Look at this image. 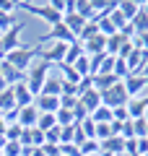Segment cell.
Segmentation results:
<instances>
[{
	"label": "cell",
	"instance_id": "obj_21",
	"mask_svg": "<svg viewBox=\"0 0 148 156\" xmlns=\"http://www.w3.org/2000/svg\"><path fill=\"white\" fill-rule=\"evenodd\" d=\"M55 117H57V125H60V128H73V125H78L76 122V115H73L70 109H57Z\"/></svg>",
	"mask_w": 148,
	"mask_h": 156
},
{
	"label": "cell",
	"instance_id": "obj_9",
	"mask_svg": "<svg viewBox=\"0 0 148 156\" xmlns=\"http://www.w3.org/2000/svg\"><path fill=\"white\" fill-rule=\"evenodd\" d=\"M37 120H39V109L37 107H23V109H18V120L16 122L21 125L23 130H29V128H37Z\"/></svg>",
	"mask_w": 148,
	"mask_h": 156
},
{
	"label": "cell",
	"instance_id": "obj_29",
	"mask_svg": "<svg viewBox=\"0 0 148 156\" xmlns=\"http://www.w3.org/2000/svg\"><path fill=\"white\" fill-rule=\"evenodd\" d=\"M60 68V73H62V81H68V83H78V81H81V76H78L76 70H73V65H57Z\"/></svg>",
	"mask_w": 148,
	"mask_h": 156
},
{
	"label": "cell",
	"instance_id": "obj_6",
	"mask_svg": "<svg viewBox=\"0 0 148 156\" xmlns=\"http://www.w3.org/2000/svg\"><path fill=\"white\" fill-rule=\"evenodd\" d=\"M122 86H125V91H127V96L130 99H135V96H140L143 91H148V83H146V78L138 73V76H127L125 81H122Z\"/></svg>",
	"mask_w": 148,
	"mask_h": 156
},
{
	"label": "cell",
	"instance_id": "obj_38",
	"mask_svg": "<svg viewBox=\"0 0 148 156\" xmlns=\"http://www.w3.org/2000/svg\"><path fill=\"white\" fill-rule=\"evenodd\" d=\"M76 107H78V99H76V96H60V109H76Z\"/></svg>",
	"mask_w": 148,
	"mask_h": 156
},
{
	"label": "cell",
	"instance_id": "obj_11",
	"mask_svg": "<svg viewBox=\"0 0 148 156\" xmlns=\"http://www.w3.org/2000/svg\"><path fill=\"white\" fill-rule=\"evenodd\" d=\"M78 104H81L83 109H86L88 115H91V112L96 109V107H101V94H99L96 89H91V91H86V94H81V96H78Z\"/></svg>",
	"mask_w": 148,
	"mask_h": 156
},
{
	"label": "cell",
	"instance_id": "obj_7",
	"mask_svg": "<svg viewBox=\"0 0 148 156\" xmlns=\"http://www.w3.org/2000/svg\"><path fill=\"white\" fill-rule=\"evenodd\" d=\"M11 89H13V96H16V107H18V109H23V107H31V104H34V99H37V96L29 91L26 81H23V83L11 86Z\"/></svg>",
	"mask_w": 148,
	"mask_h": 156
},
{
	"label": "cell",
	"instance_id": "obj_39",
	"mask_svg": "<svg viewBox=\"0 0 148 156\" xmlns=\"http://www.w3.org/2000/svg\"><path fill=\"white\" fill-rule=\"evenodd\" d=\"M125 156H138V140L135 138L125 140Z\"/></svg>",
	"mask_w": 148,
	"mask_h": 156
},
{
	"label": "cell",
	"instance_id": "obj_22",
	"mask_svg": "<svg viewBox=\"0 0 148 156\" xmlns=\"http://www.w3.org/2000/svg\"><path fill=\"white\" fill-rule=\"evenodd\" d=\"M132 135L135 138H148V115L132 120Z\"/></svg>",
	"mask_w": 148,
	"mask_h": 156
},
{
	"label": "cell",
	"instance_id": "obj_19",
	"mask_svg": "<svg viewBox=\"0 0 148 156\" xmlns=\"http://www.w3.org/2000/svg\"><path fill=\"white\" fill-rule=\"evenodd\" d=\"M91 78H93V89H96L99 94H104L107 89H112L115 83H120L115 76H91Z\"/></svg>",
	"mask_w": 148,
	"mask_h": 156
},
{
	"label": "cell",
	"instance_id": "obj_35",
	"mask_svg": "<svg viewBox=\"0 0 148 156\" xmlns=\"http://www.w3.org/2000/svg\"><path fill=\"white\" fill-rule=\"evenodd\" d=\"M60 156H81V151H78L76 143H62L60 146Z\"/></svg>",
	"mask_w": 148,
	"mask_h": 156
},
{
	"label": "cell",
	"instance_id": "obj_20",
	"mask_svg": "<svg viewBox=\"0 0 148 156\" xmlns=\"http://www.w3.org/2000/svg\"><path fill=\"white\" fill-rule=\"evenodd\" d=\"M78 130L83 133V138H86V140H96V122H93L91 117L81 120V122H78Z\"/></svg>",
	"mask_w": 148,
	"mask_h": 156
},
{
	"label": "cell",
	"instance_id": "obj_30",
	"mask_svg": "<svg viewBox=\"0 0 148 156\" xmlns=\"http://www.w3.org/2000/svg\"><path fill=\"white\" fill-rule=\"evenodd\" d=\"M112 76H115L117 81H125V78L130 76V70H127L125 60H120V57H117V60H115V68H112Z\"/></svg>",
	"mask_w": 148,
	"mask_h": 156
},
{
	"label": "cell",
	"instance_id": "obj_32",
	"mask_svg": "<svg viewBox=\"0 0 148 156\" xmlns=\"http://www.w3.org/2000/svg\"><path fill=\"white\" fill-rule=\"evenodd\" d=\"M115 60H117V57H112V55H104V60H101V68H99V73H96V76H112Z\"/></svg>",
	"mask_w": 148,
	"mask_h": 156
},
{
	"label": "cell",
	"instance_id": "obj_12",
	"mask_svg": "<svg viewBox=\"0 0 148 156\" xmlns=\"http://www.w3.org/2000/svg\"><path fill=\"white\" fill-rule=\"evenodd\" d=\"M62 23H65V26L70 29V34L76 37V42H78V34L83 31V26H86L88 21H86V18H81L78 13H70V16H62Z\"/></svg>",
	"mask_w": 148,
	"mask_h": 156
},
{
	"label": "cell",
	"instance_id": "obj_27",
	"mask_svg": "<svg viewBox=\"0 0 148 156\" xmlns=\"http://www.w3.org/2000/svg\"><path fill=\"white\" fill-rule=\"evenodd\" d=\"M16 23H21V21L16 18V16H8V13H0V37H3V34H8V31L13 29V26H16Z\"/></svg>",
	"mask_w": 148,
	"mask_h": 156
},
{
	"label": "cell",
	"instance_id": "obj_8",
	"mask_svg": "<svg viewBox=\"0 0 148 156\" xmlns=\"http://www.w3.org/2000/svg\"><path fill=\"white\" fill-rule=\"evenodd\" d=\"M34 107H37L42 115H55V112L60 109V96H44V94H39L37 99H34Z\"/></svg>",
	"mask_w": 148,
	"mask_h": 156
},
{
	"label": "cell",
	"instance_id": "obj_44",
	"mask_svg": "<svg viewBox=\"0 0 148 156\" xmlns=\"http://www.w3.org/2000/svg\"><path fill=\"white\" fill-rule=\"evenodd\" d=\"M3 146H5V138H0V151H3Z\"/></svg>",
	"mask_w": 148,
	"mask_h": 156
},
{
	"label": "cell",
	"instance_id": "obj_18",
	"mask_svg": "<svg viewBox=\"0 0 148 156\" xmlns=\"http://www.w3.org/2000/svg\"><path fill=\"white\" fill-rule=\"evenodd\" d=\"M60 91H62V78H52L49 76L47 81H44V86H42L44 96H60Z\"/></svg>",
	"mask_w": 148,
	"mask_h": 156
},
{
	"label": "cell",
	"instance_id": "obj_37",
	"mask_svg": "<svg viewBox=\"0 0 148 156\" xmlns=\"http://www.w3.org/2000/svg\"><path fill=\"white\" fill-rule=\"evenodd\" d=\"M112 117H115L117 122H125V120H130V115H127V104H125V107H115V109H112Z\"/></svg>",
	"mask_w": 148,
	"mask_h": 156
},
{
	"label": "cell",
	"instance_id": "obj_33",
	"mask_svg": "<svg viewBox=\"0 0 148 156\" xmlns=\"http://www.w3.org/2000/svg\"><path fill=\"white\" fill-rule=\"evenodd\" d=\"M0 154H3V156H21V143H16V140H5V146H3Z\"/></svg>",
	"mask_w": 148,
	"mask_h": 156
},
{
	"label": "cell",
	"instance_id": "obj_5",
	"mask_svg": "<svg viewBox=\"0 0 148 156\" xmlns=\"http://www.w3.org/2000/svg\"><path fill=\"white\" fill-rule=\"evenodd\" d=\"M21 31H23V21L16 23L8 34H3V37H0V47H3V52H5V55H8V52H13V50H18V47H23L21 39H18V34H21Z\"/></svg>",
	"mask_w": 148,
	"mask_h": 156
},
{
	"label": "cell",
	"instance_id": "obj_28",
	"mask_svg": "<svg viewBox=\"0 0 148 156\" xmlns=\"http://www.w3.org/2000/svg\"><path fill=\"white\" fill-rule=\"evenodd\" d=\"M73 70L78 73L81 78H86V76H91V68H88V55H83V57H78L76 62H73Z\"/></svg>",
	"mask_w": 148,
	"mask_h": 156
},
{
	"label": "cell",
	"instance_id": "obj_41",
	"mask_svg": "<svg viewBox=\"0 0 148 156\" xmlns=\"http://www.w3.org/2000/svg\"><path fill=\"white\" fill-rule=\"evenodd\" d=\"M138 140V156H148V138H135Z\"/></svg>",
	"mask_w": 148,
	"mask_h": 156
},
{
	"label": "cell",
	"instance_id": "obj_3",
	"mask_svg": "<svg viewBox=\"0 0 148 156\" xmlns=\"http://www.w3.org/2000/svg\"><path fill=\"white\" fill-rule=\"evenodd\" d=\"M34 57H37V47H18V50H13V52L5 55V62H11L16 70L26 73L29 68H31Z\"/></svg>",
	"mask_w": 148,
	"mask_h": 156
},
{
	"label": "cell",
	"instance_id": "obj_2",
	"mask_svg": "<svg viewBox=\"0 0 148 156\" xmlns=\"http://www.w3.org/2000/svg\"><path fill=\"white\" fill-rule=\"evenodd\" d=\"M47 78H49V65H47V62H42V60H34L31 68L26 70V86H29V91H31L34 96H39Z\"/></svg>",
	"mask_w": 148,
	"mask_h": 156
},
{
	"label": "cell",
	"instance_id": "obj_31",
	"mask_svg": "<svg viewBox=\"0 0 148 156\" xmlns=\"http://www.w3.org/2000/svg\"><path fill=\"white\" fill-rule=\"evenodd\" d=\"M21 133H23L21 125L11 122V125H8V130H5V140H16V143H18V140H21Z\"/></svg>",
	"mask_w": 148,
	"mask_h": 156
},
{
	"label": "cell",
	"instance_id": "obj_26",
	"mask_svg": "<svg viewBox=\"0 0 148 156\" xmlns=\"http://www.w3.org/2000/svg\"><path fill=\"white\" fill-rule=\"evenodd\" d=\"M93 37H99V26H96V21H88L86 26H83V31L78 34V42H88V39H93Z\"/></svg>",
	"mask_w": 148,
	"mask_h": 156
},
{
	"label": "cell",
	"instance_id": "obj_36",
	"mask_svg": "<svg viewBox=\"0 0 148 156\" xmlns=\"http://www.w3.org/2000/svg\"><path fill=\"white\" fill-rule=\"evenodd\" d=\"M91 89H93V78H91V76H86V78L78 81V96L86 94V91H91Z\"/></svg>",
	"mask_w": 148,
	"mask_h": 156
},
{
	"label": "cell",
	"instance_id": "obj_17",
	"mask_svg": "<svg viewBox=\"0 0 148 156\" xmlns=\"http://www.w3.org/2000/svg\"><path fill=\"white\" fill-rule=\"evenodd\" d=\"M78 57H83V44H81V42H73V44H68V50H65L62 65H73Z\"/></svg>",
	"mask_w": 148,
	"mask_h": 156
},
{
	"label": "cell",
	"instance_id": "obj_40",
	"mask_svg": "<svg viewBox=\"0 0 148 156\" xmlns=\"http://www.w3.org/2000/svg\"><path fill=\"white\" fill-rule=\"evenodd\" d=\"M122 138L125 140L135 138V135H132V120H125V122H122Z\"/></svg>",
	"mask_w": 148,
	"mask_h": 156
},
{
	"label": "cell",
	"instance_id": "obj_23",
	"mask_svg": "<svg viewBox=\"0 0 148 156\" xmlns=\"http://www.w3.org/2000/svg\"><path fill=\"white\" fill-rule=\"evenodd\" d=\"M130 26L135 29V34H146V31H148V13L143 11V8H140V13L130 21Z\"/></svg>",
	"mask_w": 148,
	"mask_h": 156
},
{
	"label": "cell",
	"instance_id": "obj_16",
	"mask_svg": "<svg viewBox=\"0 0 148 156\" xmlns=\"http://www.w3.org/2000/svg\"><path fill=\"white\" fill-rule=\"evenodd\" d=\"M88 117H91L96 125H109V122H115V117H112V109H109V107H104V104L96 107V109H93Z\"/></svg>",
	"mask_w": 148,
	"mask_h": 156
},
{
	"label": "cell",
	"instance_id": "obj_42",
	"mask_svg": "<svg viewBox=\"0 0 148 156\" xmlns=\"http://www.w3.org/2000/svg\"><path fill=\"white\" fill-rule=\"evenodd\" d=\"M5 130H8V122H5V117L0 115V138H5Z\"/></svg>",
	"mask_w": 148,
	"mask_h": 156
},
{
	"label": "cell",
	"instance_id": "obj_24",
	"mask_svg": "<svg viewBox=\"0 0 148 156\" xmlns=\"http://www.w3.org/2000/svg\"><path fill=\"white\" fill-rule=\"evenodd\" d=\"M37 128L42 130V133H47V130H52V128H57V117H55V115H42V112H39V120H37Z\"/></svg>",
	"mask_w": 148,
	"mask_h": 156
},
{
	"label": "cell",
	"instance_id": "obj_15",
	"mask_svg": "<svg viewBox=\"0 0 148 156\" xmlns=\"http://www.w3.org/2000/svg\"><path fill=\"white\" fill-rule=\"evenodd\" d=\"M117 11L125 16V21L130 23L132 18L140 13V3H135V0H122V3H117Z\"/></svg>",
	"mask_w": 148,
	"mask_h": 156
},
{
	"label": "cell",
	"instance_id": "obj_4",
	"mask_svg": "<svg viewBox=\"0 0 148 156\" xmlns=\"http://www.w3.org/2000/svg\"><path fill=\"white\" fill-rule=\"evenodd\" d=\"M127 101H130V96H127V91H125V86H122V81H120V83H115L112 89H107L104 94H101V104L109 107V109H115V107H125Z\"/></svg>",
	"mask_w": 148,
	"mask_h": 156
},
{
	"label": "cell",
	"instance_id": "obj_34",
	"mask_svg": "<svg viewBox=\"0 0 148 156\" xmlns=\"http://www.w3.org/2000/svg\"><path fill=\"white\" fill-rule=\"evenodd\" d=\"M16 11H18V3H13V0H0V13H8V16H13Z\"/></svg>",
	"mask_w": 148,
	"mask_h": 156
},
{
	"label": "cell",
	"instance_id": "obj_25",
	"mask_svg": "<svg viewBox=\"0 0 148 156\" xmlns=\"http://www.w3.org/2000/svg\"><path fill=\"white\" fill-rule=\"evenodd\" d=\"M78 151H81V156H96L101 154V146H99V140H83L78 146Z\"/></svg>",
	"mask_w": 148,
	"mask_h": 156
},
{
	"label": "cell",
	"instance_id": "obj_13",
	"mask_svg": "<svg viewBox=\"0 0 148 156\" xmlns=\"http://www.w3.org/2000/svg\"><path fill=\"white\" fill-rule=\"evenodd\" d=\"M99 146H101V151H109V154H115V156L125 154V138H120V135H112V138L101 140Z\"/></svg>",
	"mask_w": 148,
	"mask_h": 156
},
{
	"label": "cell",
	"instance_id": "obj_14",
	"mask_svg": "<svg viewBox=\"0 0 148 156\" xmlns=\"http://www.w3.org/2000/svg\"><path fill=\"white\" fill-rule=\"evenodd\" d=\"M104 44H107V37H93V39H88V42H83V55H101L104 52Z\"/></svg>",
	"mask_w": 148,
	"mask_h": 156
},
{
	"label": "cell",
	"instance_id": "obj_45",
	"mask_svg": "<svg viewBox=\"0 0 148 156\" xmlns=\"http://www.w3.org/2000/svg\"><path fill=\"white\" fill-rule=\"evenodd\" d=\"M0 156H3V154H0Z\"/></svg>",
	"mask_w": 148,
	"mask_h": 156
},
{
	"label": "cell",
	"instance_id": "obj_43",
	"mask_svg": "<svg viewBox=\"0 0 148 156\" xmlns=\"http://www.w3.org/2000/svg\"><path fill=\"white\" fill-rule=\"evenodd\" d=\"M140 76L146 78V83H148V62H146V65H143V70H140Z\"/></svg>",
	"mask_w": 148,
	"mask_h": 156
},
{
	"label": "cell",
	"instance_id": "obj_10",
	"mask_svg": "<svg viewBox=\"0 0 148 156\" xmlns=\"http://www.w3.org/2000/svg\"><path fill=\"white\" fill-rule=\"evenodd\" d=\"M146 112H148V91H146V96H135V99L127 101V115H130V120L146 117Z\"/></svg>",
	"mask_w": 148,
	"mask_h": 156
},
{
	"label": "cell",
	"instance_id": "obj_1",
	"mask_svg": "<svg viewBox=\"0 0 148 156\" xmlns=\"http://www.w3.org/2000/svg\"><path fill=\"white\" fill-rule=\"evenodd\" d=\"M18 8H21V11H26V13H34L37 18H42L49 29L57 26V23H62V16H60L52 5H49V3H18Z\"/></svg>",
	"mask_w": 148,
	"mask_h": 156
}]
</instances>
